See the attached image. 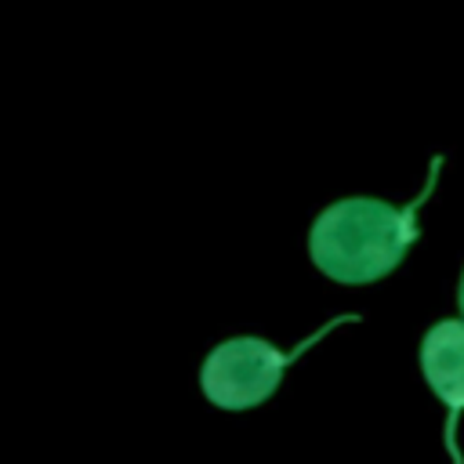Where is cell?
<instances>
[{"label": "cell", "mask_w": 464, "mask_h": 464, "mask_svg": "<svg viewBox=\"0 0 464 464\" xmlns=\"http://www.w3.org/2000/svg\"><path fill=\"white\" fill-rule=\"evenodd\" d=\"M442 160L431 163L428 185L406 207H392L377 196H344L323 207L308 228L312 265L344 286H366L392 276L420 236L417 210L428 203Z\"/></svg>", "instance_id": "6da1fadb"}, {"label": "cell", "mask_w": 464, "mask_h": 464, "mask_svg": "<svg viewBox=\"0 0 464 464\" xmlns=\"http://www.w3.org/2000/svg\"><path fill=\"white\" fill-rule=\"evenodd\" d=\"M352 319H359V315H337V319H330L323 330L308 334L294 352H279L265 337H228V341L214 344L210 355L199 366V392H203V399L210 406H218V410H228V413L261 406L265 399H272V392L279 388L286 366L304 348H312L334 326L352 323Z\"/></svg>", "instance_id": "7a4b0ae2"}, {"label": "cell", "mask_w": 464, "mask_h": 464, "mask_svg": "<svg viewBox=\"0 0 464 464\" xmlns=\"http://www.w3.org/2000/svg\"><path fill=\"white\" fill-rule=\"evenodd\" d=\"M420 377L435 392V399L446 406L442 439L453 457V464H464V453L457 446V428L464 417V315L460 319H439L420 337Z\"/></svg>", "instance_id": "3957f363"}, {"label": "cell", "mask_w": 464, "mask_h": 464, "mask_svg": "<svg viewBox=\"0 0 464 464\" xmlns=\"http://www.w3.org/2000/svg\"><path fill=\"white\" fill-rule=\"evenodd\" d=\"M457 304H460V315H464V268H460V279H457Z\"/></svg>", "instance_id": "277c9868"}]
</instances>
